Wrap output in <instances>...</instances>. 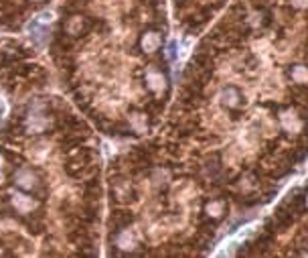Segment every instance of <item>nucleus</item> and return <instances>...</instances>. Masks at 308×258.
<instances>
[{
  "label": "nucleus",
  "instance_id": "f257e3e1",
  "mask_svg": "<svg viewBox=\"0 0 308 258\" xmlns=\"http://www.w3.org/2000/svg\"><path fill=\"white\" fill-rule=\"evenodd\" d=\"M35 175L31 173V171H19V175H17V185L19 187H23V189H31V187H35Z\"/></svg>",
  "mask_w": 308,
  "mask_h": 258
},
{
  "label": "nucleus",
  "instance_id": "f03ea898",
  "mask_svg": "<svg viewBox=\"0 0 308 258\" xmlns=\"http://www.w3.org/2000/svg\"><path fill=\"white\" fill-rule=\"evenodd\" d=\"M13 203L21 209V211H29L35 207V201L29 199V197H23V195H13Z\"/></svg>",
  "mask_w": 308,
  "mask_h": 258
},
{
  "label": "nucleus",
  "instance_id": "7ed1b4c3",
  "mask_svg": "<svg viewBox=\"0 0 308 258\" xmlns=\"http://www.w3.org/2000/svg\"><path fill=\"white\" fill-rule=\"evenodd\" d=\"M157 47H159V37L152 35V33H146L144 39H142V49L144 51H154Z\"/></svg>",
  "mask_w": 308,
  "mask_h": 258
},
{
  "label": "nucleus",
  "instance_id": "20e7f679",
  "mask_svg": "<svg viewBox=\"0 0 308 258\" xmlns=\"http://www.w3.org/2000/svg\"><path fill=\"white\" fill-rule=\"evenodd\" d=\"M148 79H150V81H154V75L150 73V75H148ZM150 88H157V90L161 88V75H159V73H157V85H154V83H150Z\"/></svg>",
  "mask_w": 308,
  "mask_h": 258
}]
</instances>
